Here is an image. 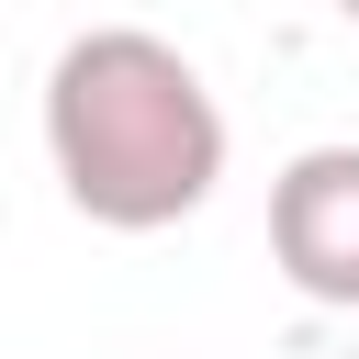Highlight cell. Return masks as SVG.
<instances>
[{
	"label": "cell",
	"instance_id": "2",
	"mask_svg": "<svg viewBox=\"0 0 359 359\" xmlns=\"http://www.w3.org/2000/svg\"><path fill=\"white\" fill-rule=\"evenodd\" d=\"M269 258L303 303L359 314V146H303L269 180Z\"/></svg>",
	"mask_w": 359,
	"mask_h": 359
},
{
	"label": "cell",
	"instance_id": "3",
	"mask_svg": "<svg viewBox=\"0 0 359 359\" xmlns=\"http://www.w3.org/2000/svg\"><path fill=\"white\" fill-rule=\"evenodd\" d=\"M337 11H348V22H359V0H337Z\"/></svg>",
	"mask_w": 359,
	"mask_h": 359
},
{
	"label": "cell",
	"instance_id": "1",
	"mask_svg": "<svg viewBox=\"0 0 359 359\" xmlns=\"http://www.w3.org/2000/svg\"><path fill=\"white\" fill-rule=\"evenodd\" d=\"M45 157L101 236H168L224 180V101L146 22H90L45 67Z\"/></svg>",
	"mask_w": 359,
	"mask_h": 359
}]
</instances>
